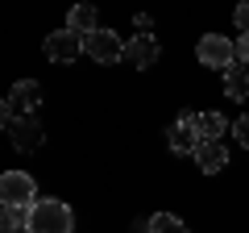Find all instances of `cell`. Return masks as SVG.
Segmentation results:
<instances>
[{
  "label": "cell",
  "mask_w": 249,
  "mask_h": 233,
  "mask_svg": "<svg viewBox=\"0 0 249 233\" xmlns=\"http://www.w3.org/2000/svg\"><path fill=\"white\" fill-rule=\"evenodd\" d=\"M25 233H75V213L62 200H37L29 208V229Z\"/></svg>",
  "instance_id": "obj_1"
},
{
  "label": "cell",
  "mask_w": 249,
  "mask_h": 233,
  "mask_svg": "<svg viewBox=\"0 0 249 233\" xmlns=\"http://www.w3.org/2000/svg\"><path fill=\"white\" fill-rule=\"evenodd\" d=\"M0 204L9 208H34L37 204V183L25 171H4L0 175Z\"/></svg>",
  "instance_id": "obj_2"
},
{
  "label": "cell",
  "mask_w": 249,
  "mask_h": 233,
  "mask_svg": "<svg viewBox=\"0 0 249 233\" xmlns=\"http://www.w3.org/2000/svg\"><path fill=\"white\" fill-rule=\"evenodd\" d=\"M37 104H42V83L21 79V83H13V92H9V100L0 104V113H4V121H17V116H34Z\"/></svg>",
  "instance_id": "obj_3"
},
{
  "label": "cell",
  "mask_w": 249,
  "mask_h": 233,
  "mask_svg": "<svg viewBox=\"0 0 249 233\" xmlns=\"http://www.w3.org/2000/svg\"><path fill=\"white\" fill-rule=\"evenodd\" d=\"M166 142H170V150H175V154H191V158H196L199 146H204V134H199V113H191V108H187L175 125H170Z\"/></svg>",
  "instance_id": "obj_4"
},
{
  "label": "cell",
  "mask_w": 249,
  "mask_h": 233,
  "mask_svg": "<svg viewBox=\"0 0 249 233\" xmlns=\"http://www.w3.org/2000/svg\"><path fill=\"white\" fill-rule=\"evenodd\" d=\"M83 54H88L91 63L112 67V63L124 58V42H121V34H112V29H96V34L83 38Z\"/></svg>",
  "instance_id": "obj_5"
},
{
  "label": "cell",
  "mask_w": 249,
  "mask_h": 233,
  "mask_svg": "<svg viewBox=\"0 0 249 233\" xmlns=\"http://www.w3.org/2000/svg\"><path fill=\"white\" fill-rule=\"evenodd\" d=\"M196 58L204 67H220V71H229L232 63H237V42H229L224 34H204L196 46Z\"/></svg>",
  "instance_id": "obj_6"
},
{
  "label": "cell",
  "mask_w": 249,
  "mask_h": 233,
  "mask_svg": "<svg viewBox=\"0 0 249 233\" xmlns=\"http://www.w3.org/2000/svg\"><path fill=\"white\" fill-rule=\"evenodd\" d=\"M4 129H9L13 150H21V154L42 150V142H46V129H42V121H37V116H17V121H4Z\"/></svg>",
  "instance_id": "obj_7"
},
{
  "label": "cell",
  "mask_w": 249,
  "mask_h": 233,
  "mask_svg": "<svg viewBox=\"0 0 249 233\" xmlns=\"http://www.w3.org/2000/svg\"><path fill=\"white\" fill-rule=\"evenodd\" d=\"M79 54H83V38L75 29H58V34L46 38V58L50 63H75Z\"/></svg>",
  "instance_id": "obj_8"
},
{
  "label": "cell",
  "mask_w": 249,
  "mask_h": 233,
  "mask_svg": "<svg viewBox=\"0 0 249 233\" xmlns=\"http://www.w3.org/2000/svg\"><path fill=\"white\" fill-rule=\"evenodd\" d=\"M124 58H129L137 71L154 67V63H158V38H154V34H137V38H129V42H124Z\"/></svg>",
  "instance_id": "obj_9"
},
{
  "label": "cell",
  "mask_w": 249,
  "mask_h": 233,
  "mask_svg": "<svg viewBox=\"0 0 249 233\" xmlns=\"http://www.w3.org/2000/svg\"><path fill=\"white\" fill-rule=\"evenodd\" d=\"M196 167L204 171V175H216V171L229 167V150H224L220 142H204V146H199V154H196Z\"/></svg>",
  "instance_id": "obj_10"
},
{
  "label": "cell",
  "mask_w": 249,
  "mask_h": 233,
  "mask_svg": "<svg viewBox=\"0 0 249 233\" xmlns=\"http://www.w3.org/2000/svg\"><path fill=\"white\" fill-rule=\"evenodd\" d=\"M224 96L229 100H249V63H232L224 71Z\"/></svg>",
  "instance_id": "obj_11"
},
{
  "label": "cell",
  "mask_w": 249,
  "mask_h": 233,
  "mask_svg": "<svg viewBox=\"0 0 249 233\" xmlns=\"http://www.w3.org/2000/svg\"><path fill=\"white\" fill-rule=\"evenodd\" d=\"M67 29H75L79 38L96 34V29H100V21H96V9H91V4H75V9L67 13Z\"/></svg>",
  "instance_id": "obj_12"
},
{
  "label": "cell",
  "mask_w": 249,
  "mask_h": 233,
  "mask_svg": "<svg viewBox=\"0 0 249 233\" xmlns=\"http://www.w3.org/2000/svg\"><path fill=\"white\" fill-rule=\"evenodd\" d=\"M0 229H4V233L29 229V208H9V204H0Z\"/></svg>",
  "instance_id": "obj_13"
},
{
  "label": "cell",
  "mask_w": 249,
  "mask_h": 233,
  "mask_svg": "<svg viewBox=\"0 0 249 233\" xmlns=\"http://www.w3.org/2000/svg\"><path fill=\"white\" fill-rule=\"evenodd\" d=\"M224 113H199V134H204V142H220L224 137Z\"/></svg>",
  "instance_id": "obj_14"
},
{
  "label": "cell",
  "mask_w": 249,
  "mask_h": 233,
  "mask_svg": "<svg viewBox=\"0 0 249 233\" xmlns=\"http://www.w3.org/2000/svg\"><path fill=\"white\" fill-rule=\"evenodd\" d=\"M150 233H191L175 213H154L150 216Z\"/></svg>",
  "instance_id": "obj_15"
},
{
  "label": "cell",
  "mask_w": 249,
  "mask_h": 233,
  "mask_svg": "<svg viewBox=\"0 0 249 233\" xmlns=\"http://www.w3.org/2000/svg\"><path fill=\"white\" fill-rule=\"evenodd\" d=\"M232 137H237V142H241V146H245V150H249V113L232 121Z\"/></svg>",
  "instance_id": "obj_16"
},
{
  "label": "cell",
  "mask_w": 249,
  "mask_h": 233,
  "mask_svg": "<svg viewBox=\"0 0 249 233\" xmlns=\"http://www.w3.org/2000/svg\"><path fill=\"white\" fill-rule=\"evenodd\" d=\"M232 21H237V29H241V34H249V0H245V4H237Z\"/></svg>",
  "instance_id": "obj_17"
},
{
  "label": "cell",
  "mask_w": 249,
  "mask_h": 233,
  "mask_svg": "<svg viewBox=\"0 0 249 233\" xmlns=\"http://www.w3.org/2000/svg\"><path fill=\"white\" fill-rule=\"evenodd\" d=\"M237 63H249V34L237 38Z\"/></svg>",
  "instance_id": "obj_18"
}]
</instances>
